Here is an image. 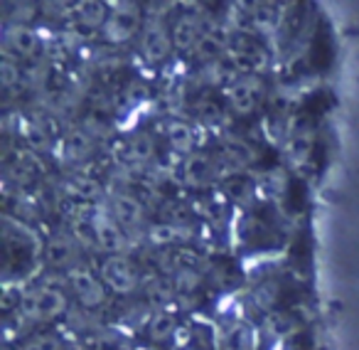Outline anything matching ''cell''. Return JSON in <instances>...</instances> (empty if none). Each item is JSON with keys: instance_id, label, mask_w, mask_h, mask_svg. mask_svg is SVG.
<instances>
[{"instance_id": "cell-20", "label": "cell", "mask_w": 359, "mask_h": 350, "mask_svg": "<svg viewBox=\"0 0 359 350\" xmlns=\"http://www.w3.org/2000/svg\"><path fill=\"white\" fill-rule=\"evenodd\" d=\"M150 237H153L155 242H175L177 230H175L172 225H160V227H155V230L150 232Z\"/></svg>"}, {"instance_id": "cell-8", "label": "cell", "mask_w": 359, "mask_h": 350, "mask_svg": "<svg viewBox=\"0 0 359 350\" xmlns=\"http://www.w3.org/2000/svg\"><path fill=\"white\" fill-rule=\"evenodd\" d=\"M11 45L15 52L20 55H35L40 42H37V35L27 27H13L11 30Z\"/></svg>"}, {"instance_id": "cell-16", "label": "cell", "mask_w": 359, "mask_h": 350, "mask_svg": "<svg viewBox=\"0 0 359 350\" xmlns=\"http://www.w3.org/2000/svg\"><path fill=\"white\" fill-rule=\"evenodd\" d=\"M172 328H175V320L170 318V316H160V318H155L153 325H150V335H153L155 340H163L172 333Z\"/></svg>"}, {"instance_id": "cell-7", "label": "cell", "mask_w": 359, "mask_h": 350, "mask_svg": "<svg viewBox=\"0 0 359 350\" xmlns=\"http://www.w3.org/2000/svg\"><path fill=\"white\" fill-rule=\"evenodd\" d=\"M212 163L207 158H190L185 163V181L192 183V186H205L212 178Z\"/></svg>"}, {"instance_id": "cell-6", "label": "cell", "mask_w": 359, "mask_h": 350, "mask_svg": "<svg viewBox=\"0 0 359 350\" xmlns=\"http://www.w3.org/2000/svg\"><path fill=\"white\" fill-rule=\"evenodd\" d=\"M74 254H76L74 245H72L69 240H65V237H57V240H52L50 245H47V261H52L55 266L69 264V261L74 259Z\"/></svg>"}, {"instance_id": "cell-14", "label": "cell", "mask_w": 359, "mask_h": 350, "mask_svg": "<svg viewBox=\"0 0 359 350\" xmlns=\"http://www.w3.org/2000/svg\"><path fill=\"white\" fill-rule=\"evenodd\" d=\"M133 25H135V15H133V13L121 11L118 18L114 20V25H111V30H114V37L123 40L126 35H130V32H133Z\"/></svg>"}, {"instance_id": "cell-18", "label": "cell", "mask_w": 359, "mask_h": 350, "mask_svg": "<svg viewBox=\"0 0 359 350\" xmlns=\"http://www.w3.org/2000/svg\"><path fill=\"white\" fill-rule=\"evenodd\" d=\"M27 350H65V348H62V340L55 338V335H42V338L30 340Z\"/></svg>"}, {"instance_id": "cell-9", "label": "cell", "mask_w": 359, "mask_h": 350, "mask_svg": "<svg viewBox=\"0 0 359 350\" xmlns=\"http://www.w3.org/2000/svg\"><path fill=\"white\" fill-rule=\"evenodd\" d=\"M172 42L180 47V50H190L192 45L197 42V25L187 18L175 22V30H172Z\"/></svg>"}, {"instance_id": "cell-11", "label": "cell", "mask_w": 359, "mask_h": 350, "mask_svg": "<svg viewBox=\"0 0 359 350\" xmlns=\"http://www.w3.org/2000/svg\"><path fill=\"white\" fill-rule=\"evenodd\" d=\"M231 104H234L236 111H241V114H246V111L254 109L256 104V91L251 84H236L234 89H231Z\"/></svg>"}, {"instance_id": "cell-12", "label": "cell", "mask_w": 359, "mask_h": 350, "mask_svg": "<svg viewBox=\"0 0 359 350\" xmlns=\"http://www.w3.org/2000/svg\"><path fill=\"white\" fill-rule=\"evenodd\" d=\"M168 136H170V143L177 150H190L192 143H195V134H192V129L187 124H172Z\"/></svg>"}, {"instance_id": "cell-13", "label": "cell", "mask_w": 359, "mask_h": 350, "mask_svg": "<svg viewBox=\"0 0 359 350\" xmlns=\"http://www.w3.org/2000/svg\"><path fill=\"white\" fill-rule=\"evenodd\" d=\"M79 15L86 25H101V22H104V15H106V8L101 6V3H81Z\"/></svg>"}, {"instance_id": "cell-21", "label": "cell", "mask_w": 359, "mask_h": 350, "mask_svg": "<svg viewBox=\"0 0 359 350\" xmlns=\"http://www.w3.org/2000/svg\"><path fill=\"white\" fill-rule=\"evenodd\" d=\"M170 294H172V289H170V286L165 284V281H153V284H150V296H153V299L168 301Z\"/></svg>"}, {"instance_id": "cell-2", "label": "cell", "mask_w": 359, "mask_h": 350, "mask_svg": "<svg viewBox=\"0 0 359 350\" xmlns=\"http://www.w3.org/2000/svg\"><path fill=\"white\" fill-rule=\"evenodd\" d=\"M101 274H104V281H109L118 291H130L135 286V269L128 259H121V257L106 261Z\"/></svg>"}, {"instance_id": "cell-10", "label": "cell", "mask_w": 359, "mask_h": 350, "mask_svg": "<svg viewBox=\"0 0 359 350\" xmlns=\"http://www.w3.org/2000/svg\"><path fill=\"white\" fill-rule=\"evenodd\" d=\"M114 210H116V217H118L123 225H138L140 217H143L140 215V205L133 197H116Z\"/></svg>"}, {"instance_id": "cell-15", "label": "cell", "mask_w": 359, "mask_h": 350, "mask_svg": "<svg viewBox=\"0 0 359 350\" xmlns=\"http://www.w3.org/2000/svg\"><path fill=\"white\" fill-rule=\"evenodd\" d=\"M130 153H133L138 160L150 158V155H153V141H150L145 134H138L133 141H130Z\"/></svg>"}, {"instance_id": "cell-1", "label": "cell", "mask_w": 359, "mask_h": 350, "mask_svg": "<svg viewBox=\"0 0 359 350\" xmlns=\"http://www.w3.org/2000/svg\"><path fill=\"white\" fill-rule=\"evenodd\" d=\"M22 309L30 318H55L65 311V296L55 289H40L22 301Z\"/></svg>"}, {"instance_id": "cell-17", "label": "cell", "mask_w": 359, "mask_h": 350, "mask_svg": "<svg viewBox=\"0 0 359 350\" xmlns=\"http://www.w3.org/2000/svg\"><path fill=\"white\" fill-rule=\"evenodd\" d=\"M72 190H74L81 200H94V197L101 195V188L96 186L94 181H76L74 186H72Z\"/></svg>"}, {"instance_id": "cell-19", "label": "cell", "mask_w": 359, "mask_h": 350, "mask_svg": "<svg viewBox=\"0 0 359 350\" xmlns=\"http://www.w3.org/2000/svg\"><path fill=\"white\" fill-rule=\"evenodd\" d=\"M217 52H219V42H217L215 37H202V40L197 42V55H200L202 60L217 57Z\"/></svg>"}, {"instance_id": "cell-23", "label": "cell", "mask_w": 359, "mask_h": 350, "mask_svg": "<svg viewBox=\"0 0 359 350\" xmlns=\"http://www.w3.org/2000/svg\"><path fill=\"white\" fill-rule=\"evenodd\" d=\"M200 116L205 121H217V119H219V106L212 104V101H205V104H202V109H200Z\"/></svg>"}, {"instance_id": "cell-22", "label": "cell", "mask_w": 359, "mask_h": 350, "mask_svg": "<svg viewBox=\"0 0 359 350\" xmlns=\"http://www.w3.org/2000/svg\"><path fill=\"white\" fill-rule=\"evenodd\" d=\"M0 72H3V84L6 86H13L18 79V70L11 65V62H3V67H0Z\"/></svg>"}, {"instance_id": "cell-5", "label": "cell", "mask_w": 359, "mask_h": 350, "mask_svg": "<svg viewBox=\"0 0 359 350\" xmlns=\"http://www.w3.org/2000/svg\"><path fill=\"white\" fill-rule=\"evenodd\" d=\"M94 232H96V240H99V245L104 247L106 252H118L123 249L126 240H123V232L118 230V225L111 220H106V217H101V220L94 222Z\"/></svg>"}, {"instance_id": "cell-4", "label": "cell", "mask_w": 359, "mask_h": 350, "mask_svg": "<svg viewBox=\"0 0 359 350\" xmlns=\"http://www.w3.org/2000/svg\"><path fill=\"white\" fill-rule=\"evenodd\" d=\"M143 52L150 62H163L170 52V40L160 25H148L143 32Z\"/></svg>"}, {"instance_id": "cell-3", "label": "cell", "mask_w": 359, "mask_h": 350, "mask_svg": "<svg viewBox=\"0 0 359 350\" xmlns=\"http://www.w3.org/2000/svg\"><path fill=\"white\" fill-rule=\"evenodd\" d=\"M74 291L76 296L81 299V304L86 306H99L106 301V294H104V286L96 276H91L89 271H76L74 274Z\"/></svg>"}]
</instances>
